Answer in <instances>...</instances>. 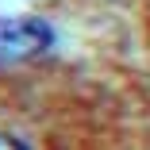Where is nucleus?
<instances>
[{
  "label": "nucleus",
  "mask_w": 150,
  "mask_h": 150,
  "mask_svg": "<svg viewBox=\"0 0 150 150\" xmlns=\"http://www.w3.org/2000/svg\"><path fill=\"white\" fill-rule=\"evenodd\" d=\"M58 42L42 16H0V66H23Z\"/></svg>",
  "instance_id": "f257e3e1"
},
{
  "label": "nucleus",
  "mask_w": 150,
  "mask_h": 150,
  "mask_svg": "<svg viewBox=\"0 0 150 150\" xmlns=\"http://www.w3.org/2000/svg\"><path fill=\"white\" fill-rule=\"evenodd\" d=\"M0 150H31V146H27V139H19L12 131H0Z\"/></svg>",
  "instance_id": "f03ea898"
}]
</instances>
